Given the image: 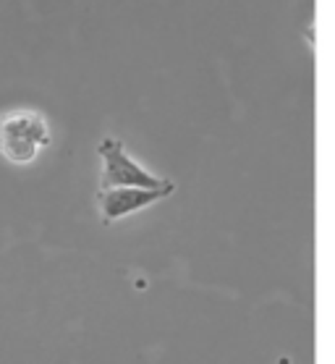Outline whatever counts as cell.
I'll use <instances>...</instances> for the list:
<instances>
[{"mask_svg":"<svg viewBox=\"0 0 335 364\" xmlns=\"http://www.w3.org/2000/svg\"><path fill=\"white\" fill-rule=\"evenodd\" d=\"M100 160H102V176H100V189H129V186H137V189H163V186H171L173 181L168 178H160V176L149 173L144 168L131 160V155L123 149V144L113 136H105V139L97 144Z\"/></svg>","mask_w":335,"mask_h":364,"instance_id":"2","label":"cell"},{"mask_svg":"<svg viewBox=\"0 0 335 364\" xmlns=\"http://www.w3.org/2000/svg\"><path fill=\"white\" fill-rule=\"evenodd\" d=\"M173 189H176V183L163 186V189H137V186H129V189H100V215H102L105 223H113V220H121V218L134 215V213H139L144 207L155 205V202L165 199L168 194H173Z\"/></svg>","mask_w":335,"mask_h":364,"instance_id":"3","label":"cell"},{"mask_svg":"<svg viewBox=\"0 0 335 364\" xmlns=\"http://www.w3.org/2000/svg\"><path fill=\"white\" fill-rule=\"evenodd\" d=\"M50 141V126L37 110H11L0 116V158L14 166L34 163Z\"/></svg>","mask_w":335,"mask_h":364,"instance_id":"1","label":"cell"}]
</instances>
